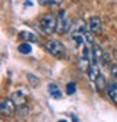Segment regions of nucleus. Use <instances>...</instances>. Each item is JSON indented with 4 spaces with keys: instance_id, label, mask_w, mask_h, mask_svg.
<instances>
[{
    "instance_id": "14",
    "label": "nucleus",
    "mask_w": 117,
    "mask_h": 122,
    "mask_svg": "<svg viewBox=\"0 0 117 122\" xmlns=\"http://www.w3.org/2000/svg\"><path fill=\"white\" fill-rule=\"evenodd\" d=\"M58 122H67V121H64V119H62V121H58Z\"/></svg>"
},
{
    "instance_id": "3",
    "label": "nucleus",
    "mask_w": 117,
    "mask_h": 122,
    "mask_svg": "<svg viewBox=\"0 0 117 122\" xmlns=\"http://www.w3.org/2000/svg\"><path fill=\"white\" fill-rule=\"evenodd\" d=\"M56 32L59 33V35H64L65 32H68L70 29V22L67 19V13L64 10H59V13H58L56 16Z\"/></svg>"
},
{
    "instance_id": "5",
    "label": "nucleus",
    "mask_w": 117,
    "mask_h": 122,
    "mask_svg": "<svg viewBox=\"0 0 117 122\" xmlns=\"http://www.w3.org/2000/svg\"><path fill=\"white\" fill-rule=\"evenodd\" d=\"M15 105H16V103H15L12 99L5 98V99H2V106H0V111H2L3 115L10 116V115H13V112H15Z\"/></svg>"
},
{
    "instance_id": "7",
    "label": "nucleus",
    "mask_w": 117,
    "mask_h": 122,
    "mask_svg": "<svg viewBox=\"0 0 117 122\" xmlns=\"http://www.w3.org/2000/svg\"><path fill=\"white\" fill-rule=\"evenodd\" d=\"M19 37L26 40V43H38V36L33 33V32H29V30H22L19 32Z\"/></svg>"
},
{
    "instance_id": "2",
    "label": "nucleus",
    "mask_w": 117,
    "mask_h": 122,
    "mask_svg": "<svg viewBox=\"0 0 117 122\" xmlns=\"http://www.w3.org/2000/svg\"><path fill=\"white\" fill-rule=\"evenodd\" d=\"M56 17L52 15H43L39 22V27L45 35H52L53 32H56Z\"/></svg>"
},
{
    "instance_id": "4",
    "label": "nucleus",
    "mask_w": 117,
    "mask_h": 122,
    "mask_svg": "<svg viewBox=\"0 0 117 122\" xmlns=\"http://www.w3.org/2000/svg\"><path fill=\"white\" fill-rule=\"evenodd\" d=\"M101 19L98 16H91L90 20H88V30L93 33V35H98L101 33Z\"/></svg>"
},
{
    "instance_id": "1",
    "label": "nucleus",
    "mask_w": 117,
    "mask_h": 122,
    "mask_svg": "<svg viewBox=\"0 0 117 122\" xmlns=\"http://www.w3.org/2000/svg\"><path fill=\"white\" fill-rule=\"evenodd\" d=\"M45 47L46 50L56 59H64L65 55H67V49L65 46L59 42V40H55V39H51L45 43Z\"/></svg>"
},
{
    "instance_id": "12",
    "label": "nucleus",
    "mask_w": 117,
    "mask_h": 122,
    "mask_svg": "<svg viewBox=\"0 0 117 122\" xmlns=\"http://www.w3.org/2000/svg\"><path fill=\"white\" fill-rule=\"evenodd\" d=\"M111 76L117 81V65H113L111 66Z\"/></svg>"
},
{
    "instance_id": "8",
    "label": "nucleus",
    "mask_w": 117,
    "mask_h": 122,
    "mask_svg": "<svg viewBox=\"0 0 117 122\" xmlns=\"http://www.w3.org/2000/svg\"><path fill=\"white\" fill-rule=\"evenodd\" d=\"M95 89H97V92H103L104 89H107V83H105V78L103 76V75H100L97 79H95Z\"/></svg>"
},
{
    "instance_id": "13",
    "label": "nucleus",
    "mask_w": 117,
    "mask_h": 122,
    "mask_svg": "<svg viewBox=\"0 0 117 122\" xmlns=\"http://www.w3.org/2000/svg\"><path fill=\"white\" fill-rule=\"evenodd\" d=\"M45 2H46V0H39V3H41V5H42V3H45Z\"/></svg>"
},
{
    "instance_id": "6",
    "label": "nucleus",
    "mask_w": 117,
    "mask_h": 122,
    "mask_svg": "<svg viewBox=\"0 0 117 122\" xmlns=\"http://www.w3.org/2000/svg\"><path fill=\"white\" fill-rule=\"evenodd\" d=\"M107 95H108V98H110V101L114 103V105H117V82H110V83H107Z\"/></svg>"
},
{
    "instance_id": "9",
    "label": "nucleus",
    "mask_w": 117,
    "mask_h": 122,
    "mask_svg": "<svg viewBox=\"0 0 117 122\" xmlns=\"http://www.w3.org/2000/svg\"><path fill=\"white\" fill-rule=\"evenodd\" d=\"M48 91H49V93H51L52 98H61V91L58 89V85L49 83V85H48Z\"/></svg>"
},
{
    "instance_id": "11",
    "label": "nucleus",
    "mask_w": 117,
    "mask_h": 122,
    "mask_svg": "<svg viewBox=\"0 0 117 122\" xmlns=\"http://www.w3.org/2000/svg\"><path fill=\"white\" fill-rule=\"evenodd\" d=\"M75 91H77L75 83H72V82H71V83H68V85H67V93H68V95H72Z\"/></svg>"
},
{
    "instance_id": "10",
    "label": "nucleus",
    "mask_w": 117,
    "mask_h": 122,
    "mask_svg": "<svg viewBox=\"0 0 117 122\" xmlns=\"http://www.w3.org/2000/svg\"><path fill=\"white\" fill-rule=\"evenodd\" d=\"M18 49H19V52L23 53V55H29V53L32 52V46H30V43H20Z\"/></svg>"
}]
</instances>
